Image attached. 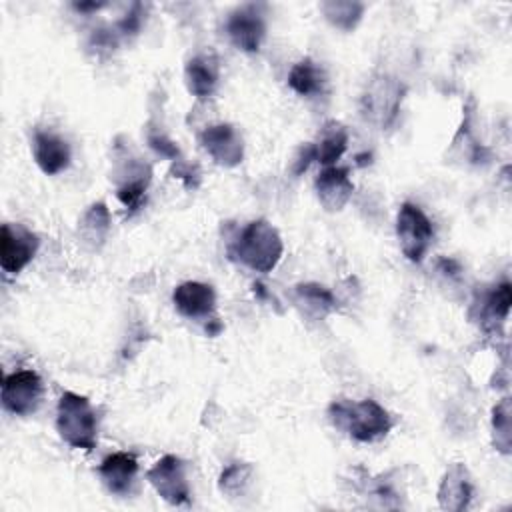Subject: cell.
<instances>
[{"label":"cell","instance_id":"cell-19","mask_svg":"<svg viewBox=\"0 0 512 512\" xmlns=\"http://www.w3.org/2000/svg\"><path fill=\"white\" fill-rule=\"evenodd\" d=\"M510 304H512V288L510 282H502L498 286H494L486 298L484 304L480 308V320H482V328L490 330L496 328V322H504L508 318L510 312Z\"/></svg>","mask_w":512,"mask_h":512},{"label":"cell","instance_id":"cell-9","mask_svg":"<svg viewBox=\"0 0 512 512\" xmlns=\"http://www.w3.org/2000/svg\"><path fill=\"white\" fill-rule=\"evenodd\" d=\"M230 42L242 52H258L266 36V22L260 6L244 4L236 8L226 22Z\"/></svg>","mask_w":512,"mask_h":512},{"label":"cell","instance_id":"cell-11","mask_svg":"<svg viewBox=\"0 0 512 512\" xmlns=\"http://www.w3.org/2000/svg\"><path fill=\"white\" fill-rule=\"evenodd\" d=\"M314 188L320 204L328 212L342 210L354 192V184L348 176V168H340V166H326L318 174Z\"/></svg>","mask_w":512,"mask_h":512},{"label":"cell","instance_id":"cell-8","mask_svg":"<svg viewBox=\"0 0 512 512\" xmlns=\"http://www.w3.org/2000/svg\"><path fill=\"white\" fill-rule=\"evenodd\" d=\"M148 482L156 490V494L166 500L168 504L180 506L190 500V486L186 480V470L184 462L174 456L166 454L162 456L148 472H146Z\"/></svg>","mask_w":512,"mask_h":512},{"label":"cell","instance_id":"cell-24","mask_svg":"<svg viewBox=\"0 0 512 512\" xmlns=\"http://www.w3.org/2000/svg\"><path fill=\"white\" fill-rule=\"evenodd\" d=\"M510 400L502 398L492 410V434L494 446L502 454H510Z\"/></svg>","mask_w":512,"mask_h":512},{"label":"cell","instance_id":"cell-2","mask_svg":"<svg viewBox=\"0 0 512 512\" xmlns=\"http://www.w3.org/2000/svg\"><path fill=\"white\" fill-rule=\"evenodd\" d=\"M282 252L284 244L278 230L264 218L242 228L236 240L228 246L230 258L254 272H270L280 262Z\"/></svg>","mask_w":512,"mask_h":512},{"label":"cell","instance_id":"cell-14","mask_svg":"<svg viewBox=\"0 0 512 512\" xmlns=\"http://www.w3.org/2000/svg\"><path fill=\"white\" fill-rule=\"evenodd\" d=\"M172 302L186 318H208L216 308V294L210 284L184 282L174 288Z\"/></svg>","mask_w":512,"mask_h":512},{"label":"cell","instance_id":"cell-28","mask_svg":"<svg viewBox=\"0 0 512 512\" xmlns=\"http://www.w3.org/2000/svg\"><path fill=\"white\" fill-rule=\"evenodd\" d=\"M104 4H96V2H80V4H74V8L78 10V12H94V10H98V8H102Z\"/></svg>","mask_w":512,"mask_h":512},{"label":"cell","instance_id":"cell-29","mask_svg":"<svg viewBox=\"0 0 512 512\" xmlns=\"http://www.w3.org/2000/svg\"><path fill=\"white\" fill-rule=\"evenodd\" d=\"M220 330H222V324L218 322V318H212V320H208V324H206V332H208L210 336H216Z\"/></svg>","mask_w":512,"mask_h":512},{"label":"cell","instance_id":"cell-21","mask_svg":"<svg viewBox=\"0 0 512 512\" xmlns=\"http://www.w3.org/2000/svg\"><path fill=\"white\" fill-rule=\"evenodd\" d=\"M320 8L326 20L340 30H352L364 14V4L350 2V0H330V2H324Z\"/></svg>","mask_w":512,"mask_h":512},{"label":"cell","instance_id":"cell-23","mask_svg":"<svg viewBox=\"0 0 512 512\" xmlns=\"http://www.w3.org/2000/svg\"><path fill=\"white\" fill-rule=\"evenodd\" d=\"M108 228H110V212H108L106 204H102V202L92 204V206L86 210V214H84V218H82V222H80L82 234H84L88 240H94V242L98 240V242H102V240L106 238V234H108Z\"/></svg>","mask_w":512,"mask_h":512},{"label":"cell","instance_id":"cell-15","mask_svg":"<svg viewBox=\"0 0 512 512\" xmlns=\"http://www.w3.org/2000/svg\"><path fill=\"white\" fill-rule=\"evenodd\" d=\"M472 498V482L464 464L454 462L442 476L438 486V504L444 510L460 512L468 508Z\"/></svg>","mask_w":512,"mask_h":512},{"label":"cell","instance_id":"cell-10","mask_svg":"<svg viewBox=\"0 0 512 512\" xmlns=\"http://www.w3.org/2000/svg\"><path fill=\"white\" fill-rule=\"evenodd\" d=\"M198 140L210 158L224 168H232L244 158L242 136L232 124H212L200 132Z\"/></svg>","mask_w":512,"mask_h":512},{"label":"cell","instance_id":"cell-1","mask_svg":"<svg viewBox=\"0 0 512 512\" xmlns=\"http://www.w3.org/2000/svg\"><path fill=\"white\" fill-rule=\"evenodd\" d=\"M330 422L358 442H374L386 436L392 428V418L376 400L352 402L346 398L334 400L328 406Z\"/></svg>","mask_w":512,"mask_h":512},{"label":"cell","instance_id":"cell-5","mask_svg":"<svg viewBox=\"0 0 512 512\" xmlns=\"http://www.w3.org/2000/svg\"><path fill=\"white\" fill-rule=\"evenodd\" d=\"M44 396V384L38 372L18 370L2 380V406L14 416H30L38 410Z\"/></svg>","mask_w":512,"mask_h":512},{"label":"cell","instance_id":"cell-25","mask_svg":"<svg viewBox=\"0 0 512 512\" xmlns=\"http://www.w3.org/2000/svg\"><path fill=\"white\" fill-rule=\"evenodd\" d=\"M250 466L248 464H242V462H236V464H230L222 474H220V490L226 492V494H242L246 484H248V478H250Z\"/></svg>","mask_w":512,"mask_h":512},{"label":"cell","instance_id":"cell-3","mask_svg":"<svg viewBox=\"0 0 512 512\" xmlns=\"http://www.w3.org/2000/svg\"><path fill=\"white\" fill-rule=\"evenodd\" d=\"M56 430L72 448L86 452L94 450L98 442V424L90 400L76 392H64L56 408Z\"/></svg>","mask_w":512,"mask_h":512},{"label":"cell","instance_id":"cell-6","mask_svg":"<svg viewBox=\"0 0 512 512\" xmlns=\"http://www.w3.org/2000/svg\"><path fill=\"white\" fill-rule=\"evenodd\" d=\"M402 94L404 88L396 78L380 76L366 86L362 96V114L376 126L386 128L398 116Z\"/></svg>","mask_w":512,"mask_h":512},{"label":"cell","instance_id":"cell-4","mask_svg":"<svg viewBox=\"0 0 512 512\" xmlns=\"http://www.w3.org/2000/svg\"><path fill=\"white\" fill-rule=\"evenodd\" d=\"M396 236L402 254L410 262H420L430 248L434 228L428 216L420 210V206L404 202L396 216Z\"/></svg>","mask_w":512,"mask_h":512},{"label":"cell","instance_id":"cell-17","mask_svg":"<svg viewBox=\"0 0 512 512\" xmlns=\"http://www.w3.org/2000/svg\"><path fill=\"white\" fill-rule=\"evenodd\" d=\"M184 80L190 94H194L196 98H208L218 84V66L212 58L194 56L186 62Z\"/></svg>","mask_w":512,"mask_h":512},{"label":"cell","instance_id":"cell-27","mask_svg":"<svg viewBox=\"0 0 512 512\" xmlns=\"http://www.w3.org/2000/svg\"><path fill=\"white\" fill-rule=\"evenodd\" d=\"M148 142H150V146H152L156 152H160V154L166 156V158L176 160L178 154H180V152H178V146H176L172 140H168L166 136H162V134H150Z\"/></svg>","mask_w":512,"mask_h":512},{"label":"cell","instance_id":"cell-13","mask_svg":"<svg viewBox=\"0 0 512 512\" xmlns=\"http://www.w3.org/2000/svg\"><path fill=\"white\" fill-rule=\"evenodd\" d=\"M98 474H100L104 486L108 488V492L118 494V496H126V494H130V490H132V486L136 482L138 460L130 452L108 454L100 462Z\"/></svg>","mask_w":512,"mask_h":512},{"label":"cell","instance_id":"cell-16","mask_svg":"<svg viewBox=\"0 0 512 512\" xmlns=\"http://www.w3.org/2000/svg\"><path fill=\"white\" fill-rule=\"evenodd\" d=\"M346 146H348L346 128L340 122L330 120L320 128L316 142H312L314 160L320 162L324 168L326 166H336V162L346 152Z\"/></svg>","mask_w":512,"mask_h":512},{"label":"cell","instance_id":"cell-26","mask_svg":"<svg viewBox=\"0 0 512 512\" xmlns=\"http://www.w3.org/2000/svg\"><path fill=\"white\" fill-rule=\"evenodd\" d=\"M142 4H134L132 6V10L122 18V20H118L116 22V30H118V34H122V36H128V34H136L138 30H140V24H142Z\"/></svg>","mask_w":512,"mask_h":512},{"label":"cell","instance_id":"cell-12","mask_svg":"<svg viewBox=\"0 0 512 512\" xmlns=\"http://www.w3.org/2000/svg\"><path fill=\"white\" fill-rule=\"evenodd\" d=\"M32 154L38 168L48 174H60L70 164V146L64 138L48 130H36L32 140Z\"/></svg>","mask_w":512,"mask_h":512},{"label":"cell","instance_id":"cell-22","mask_svg":"<svg viewBox=\"0 0 512 512\" xmlns=\"http://www.w3.org/2000/svg\"><path fill=\"white\" fill-rule=\"evenodd\" d=\"M148 182H150V170L144 172V168L140 166L132 178L124 180L118 190H116V196L118 200L126 206V210L130 212H136L142 202H144V196H146V190H148Z\"/></svg>","mask_w":512,"mask_h":512},{"label":"cell","instance_id":"cell-7","mask_svg":"<svg viewBox=\"0 0 512 512\" xmlns=\"http://www.w3.org/2000/svg\"><path fill=\"white\" fill-rule=\"evenodd\" d=\"M40 248L38 236L22 224H2L0 230V266L8 274L22 272Z\"/></svg>","mask_w":512,"mask_h":512},{"label":"cell","instance_id":"cell-18","mask_svg":"<svg viewBox=\"0 0 512 512\" xmlns=\"http://www.w3.org/2000/svg\"><path fill=\"white\" fill-rule=\"evenodd\" d=\"M324 84V70L312 58H302L288 72V86L300 96H314L322 92Z\"/></svg>","mask_w":512,"mask_h":512},{"label":"cell","instance_id":"cell-20","mask_svg":"<svg viewBox=\"0 0 512 512\" xmlns=\"http://www.w3.org/2000/svg\"><path fill=\"white\" fill-rule=\"evenodd\" d=\"M296 296L302 304H306V312L314 318H324L332 310H336V298L334 294L316 282H306L296 286Z\"/></svg>","mask_w":512,"mask_h":512}]
</instances>
